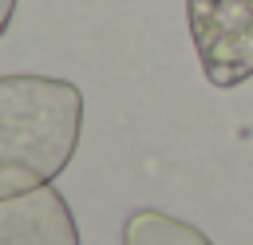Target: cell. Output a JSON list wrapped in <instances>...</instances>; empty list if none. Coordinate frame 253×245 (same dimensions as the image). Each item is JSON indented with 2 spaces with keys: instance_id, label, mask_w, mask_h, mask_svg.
<instances>
[{
  "instance_id": "6da1fadb",
  "label": "cell",
  "mask_w": 253,
  "mask_h": 245,
  "mask_svg": "<svg viewBox=\"0 0 253 245\" xmlns=\"http://www.w3.org/2000/svg\"><path fill=\"white\" fill-rule=\"evenodd\" d=\"M83 134V91L55 75H0V198L47 186Z\"/></svg>"
},
{
  "instance_id": "7a4b0ae2",
  "label": "cell",
  "mask_w": 253,
  "mask_h": 245,
  "mask_svg": "<svg viewBox=\"0 0 253 245\" xmlns=\"http://www.w3.org/2000/svg\"><path fill=\"white\" fill-rule=\"evenodd\" d=\"M190 40L217 91L253 79V0H186Z\"/></svg>"
},
{
  "instance_id": "3957f363",
  "label": "cell",
  "mask_w": 253,
  "mask_h": 245,
  "mask_svg": "<svg viewBox=\"0 0 253 245\" xmlns=\"http://www.w3.org/2000/svg\"><path fill=\"white\" fill-rule=\"evenodd\" d=\"M0 245H79V225L67 198L51 182L0 198Z\"/></svg>"
},
{
  "instance_id": "277c9868",
  "label": "cell",
  "mask_w": 253,
  "mask_h": 245,
  "mask_svg": "<svg viewBox=\"0 0 253 245\" xmlns=\"http://www.w3.org/2000/svg\"><path fill=\"white\" fill-rule=\"evenodd\" d=\"M123 245H213L198 225L162 209H134L123 225Z\"/></svg>"
},
{
  "instance_id": "5b68a950",
  "label": "cell",
  "mask_w": 253,
  "mask_h": 245,
  "mask_svg": "<svg viewBox=\"0 0 253 245\" xmlns=\"http://www.w3.org/2000/svg\"><path fill=\"white\" fill-rule=\"evenodd\" d=\"M16 4L20 0H0V36L12 28V16H16Z\"/></svg>"
}]
</instances>
